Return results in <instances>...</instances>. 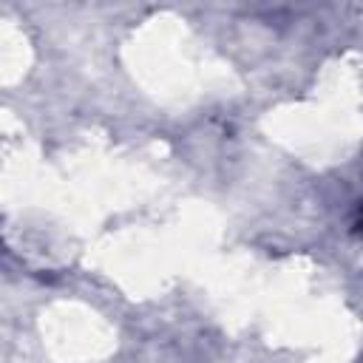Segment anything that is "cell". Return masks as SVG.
I'll return each mask as SVG.
<instances>
[{"instance_id": "cell-1", "label": "cell", "mask_w": 363, "mask_h": 363, "mask_svg": "<svg viewBox=\"0 0 363 363\" xmlns=\"http://www.w3.org/2000/svg\"><path fill=\"white\" fill-rule=\"evenodd\" d=\"M360 227H363V210H360Z\"/></svg>"}]
</instances>
